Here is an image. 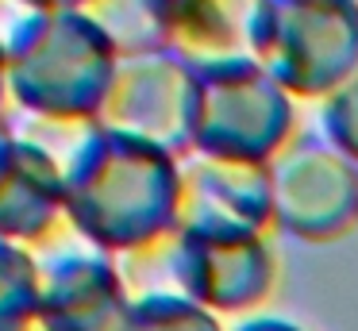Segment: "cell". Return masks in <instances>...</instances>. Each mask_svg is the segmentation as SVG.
<instances>
[{"mask_svg": "<svg viewBox=\"0 0 358 331\" xmlns=\"http://www.w3.org/2000/svg\"><path fill=\"white\" fill-rule=\"evenodd\" d=\"M66 169V216L104 254H127L178 227L181 158L93 123Z\"/></svg>", "mask_w": 358, "mask_h": 331, "instance_id": "1", "label": "cell"}, {"mask_svg": "<svg viewBox=\"0 0 358 331\" xmlns=\"http://www.w3.org/2000/svg\"><path fill=\"white\" fill-rule=\"evenodd\" d=\"M8 104L39 120H96L120 50L85 12H20L4 31Z\"/></svg>", "mask_w": 358, "mask_h": 331, "instance_id": "2", "label": "cell"}, {"mask_svg": "<svg viewBox=\"0 0 358 331\" xmlns=\"http://www.w3.org/2000/svg\"><path fill=\"white\" fill-rule=\"evenodd\" d=\"M250 58L293 100H324L358 69V0H258Z\"/></svg>", "mask_w": 358, "mask_h": 331, "instance_id": "3", "label": "cell"}, {"mask_svg": "<svg viewBox=\"0 0 358 331\" xmlns=\"http://www.w3.org/2000/svg\"><path fill=\"white\" fill-rule=\"evenodd\" d=\"M296 100L255 58L196 66L193 150L216 158L273 162L293 139Z\"/></svg>", "mask_w": 358, "mask_h": 331, "instance_id": "4", "label": "cell"}, {"mask_svg": "<svg viewBox=\"0 0 358 331\" xmlns=\"http://www.w3.org/2000/svg\"><path fill=\"white\" fill-rule=\"evenodd\" d=\"M273 220L308 243H331L358 223V162L324 135H293L270 162Z\"/></svg>", "mask_w": 358, "mask_h": 331, "instance_id": "5", "label": "cell"}, {"mask_svg": "<svg viewBox=\"0 0 358 331\" xmlns=\"http://www.w3.org/2000/svg\"><path fill=\"white\" fill-rule=\"evenodd\" d=\"M196 66L173 50L120 58L96 123L185 158L193 150Z\"/></svg>", "mask_w": 358, "mask_h": 331, "instance_id": "6", "label": "cell"}, {"mask_svg": "<svg viewBox=\"0 0 358 331\" xmlns=\"http://www.w3.org/2000/svg\"><path fill=\"white\" fill-rule=\"evenodd\" d=\"M39 262V323L50 331H116L131 293L116 266V254H104L78 235L73 223L35 246Z\"/></svg>", "mask_w": 358, "mask_h": 331, "instance_id": "7", "label": "cell"}, {"mask_svg": "<svg viewBox=\"0 0 358 331\" xmlns=\"http://www.w3.org/2000/svg\"><path fill=\"white\" fill-rule=\"evenodd\" d=\"M278 262L270 235L227 227H178L173 231V281L178 293L216 316L250 312L273 289Z\"/></svg>", "mask_w": 358, "mask_h": 331, "instance_id": "8", "label": "cell"}, {"mask_svg": "<svg viewBox=\"0 0 358 331\" xmlns=\"http://www.w3.org/2000/svg\"><path fill=\"white\" fill-rule=\"evenodd\" d=\"M178 227H227L270 235L278 227L270 162L216 158V154L189 150L181 158Z\"/></svg>", "mask_w": 358, "mask_h": 331, "instance_id": "9", "label": "cell"}, {"mask_svg": "<svg viewBox=\"0 0 358 331\" xmlns=\"http://www.w3.org/2000/svg\"><path fill=\"white\" fill-rule=\"evenodd\" d=\"M66 223L62 162L8 123V131H0V239L35 251Z\"/></svg>", "mask_w": 358, "mask_h": 331, "instance_id": "10", "label": "cell"}, {"mask_svg": "<svg viewBox=\"0 0 358 331\" xmlns=\"http://www.w3.org/2000/svg\"><path fill=\"white\" fill-rule=\"evenodd\" d=\"M258 0H162L166 50L193 66L250 54V15Z\"/></svg>", "mask_w": 358, "mask_h": 331, "instance_id": "11", "label": "cell"}, {"mask_svg": "<svg viewBox=\"0 0 358 331\" xmlns=\"http://www.w3.org/2000/svg\"><path fill=\"white\" fill-rule=\"evenodd\" d=\"M85 15L112 38L120 58L166 50L162 0H89Z\"/></svg>", "mask_w": 358, "mask_h": 331, "instance_id": "12", "label": "cell"}, {"mask_svg": "<svg viewBox=\"0 0 358 331\" xmlns=\"http://www.w3.org/2000/svg\"><path fill=\"white\" fill-rule=\"evenodd\" d=\"M39 320V262L27 246L0 239V331H24Z\"/></svg>", "mask_w": 358, "mask_h": 331, "instance_id": "13", "label": "cell"}, {"mask_svg": "<svg viewBox=\"0 0 358 331\" xmlns=\"http://www.w3.org/2000/svg\"><path fill=\"white\" fill-rule=\"evenodd\" d=\"M116 331H227L216 312L189 300L185 293H150L127 304Z\"/></svg>", "mask_w": 358, "mask_h": 331, "instance_id": "14", "label": "cell"}, {"mask_svg": "<svg viewBox=\"0 0 358 331\" xmlns=\"http://www.w3.org/2000/svg\"><path fill=\"white\" fill-rule=\"evenodd\" d=\"M316 104H320V135L331 146H339L350 162H358V69Z\"/></svg>", "mask_w": 358, "mask_h": 331, "instance_id": "15", "label": "cell"}, {"mask_svg": "<svg viewBox=\"0 0 358 331\" xmlns=\"http://www.w3.org/2000/svg\"><path fill=\"white\" fill-rule=\"evenodd\" d=\"M227 331H304V328H296V323L281 320V316H247V320L231 323Z\"/></svg>", "mask_w": 358, "mask_h": 331, "instance_id": "16", "label": "cell"}, {"mask_svg": "<svg viewBox=\"0 0 358 331\" xmlns=\"http://www.w3.org/2000/svg\"><path fill=\"white\" fill-rule=\"evenodd\" d=\"M24 12H85L89 0H12Z\"/></svg>", "mask_w": 358, "mask_h": 331, "instance_id": "17", "label": "cell"}, {"mask_svg": "<svg viewBox=\"0 0 358 331\" xmlns=\"http://www.w3.org/2000/svg\"><path fill=\"white\" fill-rule=\"evenodd\" d=\"M8 108V62H4V35H0V115Z\"/></svg>", "mask_w": 358, "mask_h": 331, "instance_id": "18", "label": "cell"}, {"mask_svg": "<svg viewBox=\"0 0 358 331\" xmlns=\"http://www.w3.org/2000/svg\"><path fill=\"white\" fill-rule=\"evenodd\" d=\"M24 331H50V328H43V323H39V320H35V323H31V328H24Z\"/></svg>", "mask_w": 358, "mask_h": 331, "instance_id": "19", "label": "cell"}]
</instances>
